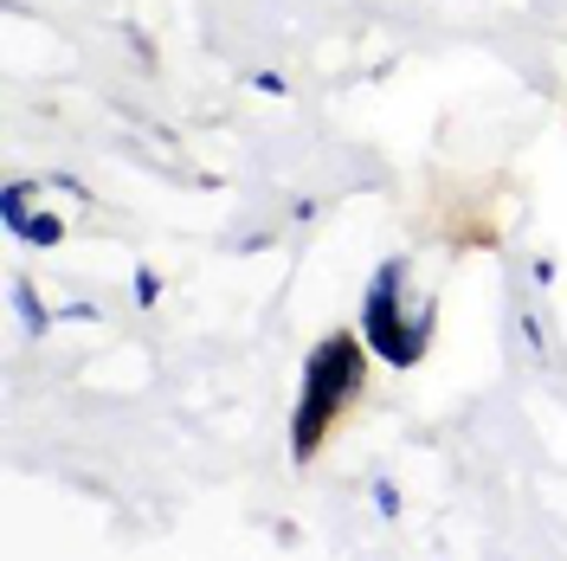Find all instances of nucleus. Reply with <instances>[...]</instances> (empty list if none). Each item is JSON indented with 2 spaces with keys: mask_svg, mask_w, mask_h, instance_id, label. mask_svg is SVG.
Here are the masks:
<instances>
[{
  "mask_svg": "<svg viewBox=\"0 0 567 561\" xmlns=\"http://www.w3.org/2000/svg\"><path fill=\"white\" fill-rule=\"evenodd\" d=\"M368 336H354V329H329L310 361H303V394H297V414H290V458L297 465H310L322 452V439H329V426L336 414L361 400V387H368Z\"/></svg>",
  "mask_w": 567,
  "mask_h": 561,
  "instance_id": "nucleus-1",
  "label": "nucleus"
},
{
  "mask_svg": "<svg viewBox=\"0 0 567 561\" xmlns=\"http://www.w3.org/2000/svg\"><path fill=\"white\" fill-rule=\"evenodd\" d=\"M432 323H439V304L425 297L420 310L406 316V258H381L374 278H368V304H361V336L368 349L381 355L388 368H420L425 349H432Z\"/></svg>",
  "mask_w": 567,
  "mask_h": 561,
  "instance_id": "nucleus-2",
  "label": "nucleus"
},
{
  "mask_svg": "<svg viewBox=\"0 0 567 561\" xmlns=\"http://www.w3.org/2000/svg\"><path fill=\"white\" fill-rule=\"evenodd\" d=\"M374 510H381V517H388V523H393V517H400V491H393L388 478H381V484H374Z\"/></svg>",
  "mask_w": 567,
  "mask_h": 561,
  "instance_id": "nucleus-7",
  "label": "nucleus"
},
{
  "mask_svg": "<svg viewBox=\"0 0 567 561\" xmlns=\"http://www.w3.org/2000/svg\"><path fill=\"white\" fill-rule=\"evenodd\" d=\"M251 84H258V91H265V98H284V78H278V71H258V78H251Z\"/></svg>",
  "mask_w": 567,
  "mask_h": 561,
  "instance_id": "nucleus-8",
  "label": "nucleus"
},
{
  "mask_svg": "<svg viewBox=\"0 0 567 561\" xmlns=\"http://www.w3.org/2000/svg\"><path fill=\"white\" fill-rule=\"evenodd\" d=\"M20 239H27V246H59V239H65V220H59V213H27Z\"/></svg>",
  "mask_w": 567,
  "mask_h": 561,
  "instance_id": "nucleus-5",
  "label": "nucleus"
},
{
  "mask_svg": "<svg viewBox=\"0 0 567 561\" xmlns=\"http://www.w3.org/2000/svg\"><path fill=\"white\" fill-rule=\"evenodd\" d=\"M130 284H136V304H142V310H148V304L162 297V278H155L148 265H136V278H130Z\"/></svg>",
  "mask_w": 567,
  "mask_h": 561,
  "instance_id": "nucleus-6",
  "label": "nucleus"
},
{
  "mask_svg": "<svg viewBox=\"0 0 567 561\" xmlns=\"http://www.w3.org/2000/svg\"><path fill=\"white\" fill-rule=\"evenodd\" d=\"M13 310H20V323H27V329H33V336H45V329H52V323H59V316L45 310V304H39V290L27 278H13Z\"/></svg>",
  "mask_w": 567,
  "mask_h": 561,
  "instance_id": "nucleus-3",
  "label": "nucleus"
},
{
  "mask_svg": "<svg viewBox=\"0 0 567 561\" xmlns=\"http://www.w3.org/2000/svg\"><path fill=\"white\" fill-rule=\"evenodd\" d=\"M27 213H33V181H7V194H0V220H7V233H20Z\"/></svg>",
  "mask_w": 567,
  "mask_h": 561,
  "instance_id": "nucleus-4",
  "label": "nucleus"
}]
</instances>
